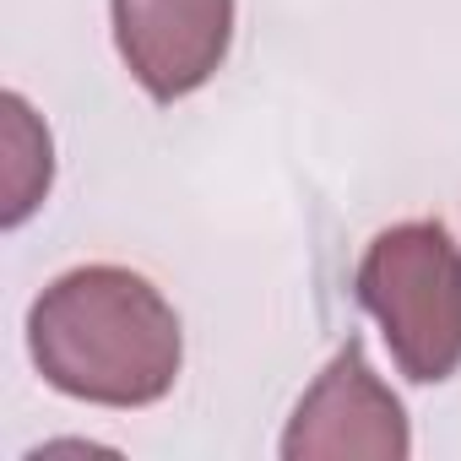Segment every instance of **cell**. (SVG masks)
Instances as JSON below:
<instances>
[{"label": "cell", "instance_id": "obj_1", "mask_svg": "<svg viewBox=\"0 0 461 461\" xmlns=\"http://www.w3.org/2000/svg\"><path fill=\"white\" fill-rule=\"evenodd\" d=\"M33 369L71 402L152 407L174 391L185 331L174 304L131 267L60 272L28 310Z\"/></svg>", "mask_w": 461, "mask_h": 461}, {"label": "cell", "instance_id": "obj_4", "mask_svg": "<svg viewBox=\"0 0 461 461\" xmlns=\"http://www.w3.org/2000/svg\"><path fill=\"white\" fill-rule=\"evenodd\" d=\"M114 50L152 104L201 93L234 44V0H109Z\"/></svg>", "mask_w": 461, "mask_h": 461}, {"label": "cell", "instance_id": "obj_2", "mask_svg": "<svg viewBox=\"0 0 461 461\" xmlns=\"http://www.w3.org/2000/svg\"><path fill=\"white\" fill-rule=\"evenodd\" d=\"M353 288L407 380L439 385L461 369V250L445 222L418 217L375 234Z\"/></svg>", "mask_w": 461, "mask_h": 461}, {"label": "cell", "instance_id": "obj_3", "mask_svg": "<svg viewBox=\"0 0 461 461\" xmlns=\"http://www.w3.org/2000/svg\"><path fill=\"white\" fill-rule=\"evenodd\" d=\"M283 461H402L412 456L407 407L364 358V342L348 337L337 358L315 375L283 429Z\"/></svg>", "mask_w": 461, "mask_h": 461}, {"label": "cell", "instance_id": "obj_5", "mask_svg": "<svg viewBox=\"0 0 461 461\" xmlns=\"http://www.w3.org/2000/svg\"><path fill=\"white\" fill-rule=\"evenodd\" d=\"M0 152H6V168H0V185H6V201H0V222L23 228L55 179V141L44 131V120L33 114V104L23 93L0 98Z\"/></svg>", "mask_w": 461, "mask_h": 461}]
</instances>
